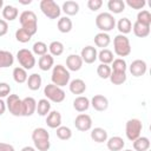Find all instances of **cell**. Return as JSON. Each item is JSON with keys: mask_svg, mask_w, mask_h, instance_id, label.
Masks as SVG:
<instances>
[{"mask_svg": "<svg viewBox=\"0 0 151 151\" xmlns=\"http://www.w3.org/2000/svg\"><path fill=\"white\" fill-rule=\"evenodd\" d=\"M32 140L34 143V147L38 151H48L50 143V133L44 127H37L32 132Z\"/></svg>", "mask_w": 151, "mask_h": 151, "instance_id": "obj_1", "label": "cell"}, {"mask_svg": "<svg viewBox=\"0 0 151 151\" xmlns=\"http://www.w3.org/2000/svg\"><path fill=\"white\" fill-rule=\"evenodd\" d=\"M19 21L21 25V28L27 31L32 37L38 31V18L37 14L33 11H24L19 15Z\"/></svg>", "mask_w": 151, "mask_h": 151, "instance_id": "obj_2", "label": "cell"}, {"mask_svg": "<svg viewBox=\"0 0 151 151\" xmlns=\"http://www.w3.org/2000/svg\"><path fill=\"white\" fill-rule=\"evenodd\" d=\"M70 78H71L70 71L65 66H63L60 64L53 66L52 74H51L52 84H54L55 86H59V87H64V86L68 85Z\"/></svg>", "mask_w": 151, "mask_h": 151, "instance_id": "obj_3", "label": "cell"}, {"mask_svg": "<svg viewBox=\"0 0 151 151\" xmlns=\"http://www.w3.org/2000/svg\"><path fill=\"white\" fill-rule=\"evenodd\" d=\"M96 26L100 32L107 33L110 31H112L116 26V19L114 17L109 13V12H103L99 13L96 18Z\"/></svg>", "mask_w": 151, "mask_h": 151, "instance_id": "obj_4", "label": "cell"}, {"mask_svg": "<svg viewBox=\"0 0 151 151\" xmlns=\"http://www.w3.org/2000/svg\"><path fill=\"white\" fill-rule=\"evenodd\" d=\"M113 50L118 57H127L131 53L130 40L124 34H118L113 39Z\"/></svg>", "mask_w": 151, "mask_h": 151, "instance_id": "obj_5", "label": "cell"}, {"mask_svg": "<svg viewBox=\"0 0 151 151\" xmlns=\"http://www.w3.org/2000/svg\"><path fill=\"white\" fill-rule=\"evenodd\" d=\"M44 94H45L47 100L53 101V103H61V101H64V99L66 97L65 91L63 90V87L55 86L52 83L47 84L44 87Z\"/></svg>", "mask_w": 151, "mask_h": 151, "instance_id": "obj_6", "label": "cell"}, {"mask_svg": "<svg viewBox=\"0 0 151 151\" xmlns=\"http://www.w3.org/2000/svg\"><path fill=\"white\" fill-rule=\"evenodd\" d=\"M40 9L44 13V15H46L48 19L53 20L60 17L61 13V8L59 7V5L53 1V0H41L40 1Z\"/></svg>", "mask_w": 151, "mask_h": 151, "instance_id": "obj_7", "label": "cell"}, {"mask_svg": "<svg viewBox=\"0 0 151 151\" xmlns=\"http://www.w3.org/2000/svg\"><path fill=\"white\" fill-rule=\"evenodd\" d=\"M17 60L20 64V67L27 70H32L35 66V57L32 51L27 48H21L17 53Z\"/></svg>", "mask_w": 151, "mask_h": 151, "instance_id": "obj_8", "label": "cell"}, {"mask_svg": "<svg viewBox=\"0 0 151 151\" xmlns=\"http://www.w3.org/2000/svg\"><path fill=\"white\" fill-rule=\"evenodd\" d=\"M142 130H143V124L137 118L129 119L125 124V134H126L127 139L131 140V142H133L134 139L140 137Z\"/></svg>", "mask_w": 151, "mask_h": 151, "instance_id": "obj_9", "label": "cell"}, {"mask_svg": "<svg viewBox=\"0 0 151 151\" xmlns=\"http://www.w3.org/2000/svg\"><path fill=\"white\" fill-rule=\"evenodd\" d=\"M6 107L11 114H13L15 117L22 116V99H20L18 94H9L7 97Z\"/></svg>", "mask_w": 151, "mask_h": 151, "instance_id": "obj_10", "label": "cell"}, {"mask_svg": "<svg viewBox=\"0 0 151 151\" xmlns=\"http://www.w3.org/2000/svg\"><path fill=\"white\" fill-rule=\"evenodd\" d=\"M74 126L78 131H88L92 127V118L86 113H79L74 119Z\"/></svg>", "mask_w": 151, "mask_h": 151, "instance_id": "obj_11", "label": "cell"}, {"mask_svg": "<svg viewBox=\"0 0 151 151\" xmlns=\"http://www.w3.org/2000/svg\"><path fill=\"white\" fill-rule=\"evenodd\" d=\"M80 58L85 64H93L98 59V52L94 46L87 45L80 52Z\"/></svg>", "mask_w": 151, "mask_h": 151, "instance_id": "obj_12", "label": "cell"}, {"mask_svg": "<svg viewBox=\"0 0 151 151\" xmlns=\"http://www.w3.org/2000/svg\"><path fill=\"white\" fill-rule=\"evenodd\" d=\"M146 70H147V65L142 59H136L130 65V73L133 77H137V78L144 76L146 73Z\"/></svg>", "mask_w": 151, "mask_h": 151, "instance_id": "obj_13", "label": "cell"}, {"mask_svg": "<svg viewBox=\"0 0 151 151\" xmlns=\"http://www.w3.org/2000/svg\"><path fill=\"white\" fill-rule=\"evenodd\" d=\"M90 105L96 110V111H105L109 107V99L103 96V94H96L91 100H90Z\"/></svg>", "mask_w": 151, "mask_h": 151, "instance_id": "obj_14", "label": "cell"}, {"mask_svg": "<svg viewBox=\"0 0 151 151\" xmlns=\"http://www.w3.org/2000/svg\"><path fill=\"white\" fill-rule=\"evenodd\" d=\"M37 111V101L33 97L22 99V117H31Z\"/></svg>", "mask_w": 151, "mask_h": 151, "instance_id": "obj_15", "label": "cell"}, {"mask_svg": "<svg viewBox=\"0 0 151 151\" xmlns=\"http://www.w3.org/2000/svg\"><path fill=\"white\" fill-rule=\"evenodd\" d=\"M83 67V60L78 54H70L66 58V68L68 71H79Z\"/></svg>", "mask_w": 151, "mask_h": 151, "instance_id": "obj_16", "label": "cell"}, {"mask_svg": "<svg viewBox=\"0 0 151 151\" xmlns=\"http://www.w3.org/2000/svg\"><path fill=\"white\" fill-rule=\"evenodd\" d=\"M106 146L110 151H120L125 146V142L122 137L119 136H113L111 138H107L106 140Z\"/></svg>", "mask_w": 151, "mask_h": 151, "instance_id": "obj_17", "label": "cell"}, {"mask_svg": "<svg viewBox=\"0 0 151 151\" xmlns=\"http://www.w3.org/2000/svg\"><path fill=\"white\" fill-rule=\"evenodd\" d=\"M46 124L51 129H57L61 125V114L59 111H50L46 116Z\"/></svg>", "mask_w": 151, "mask_h": 151, "instance_id": "obj_18", "label": "cell"}, {"mask_svg": "<svg viewBox=\"0 0 151 151\" xmlns=\"http://www.w3.org/2000/svg\"><path fill=\"white\" fill-rule=\"evenodd\" d=\"M68 88L73 94H83L86 91V84L83 79H73L68 83Z\"/></svg>", "mask_w": 151, "mask_h": 151, "instance_id": "obj_19", "label": "cell"}, {"mask_svg": "<svg viewBox=\"0 0 151 151\" xmlns=\"http://www.w3.org/2000/svg\"><path fill=\"white\" fill-rule=\"evenodd\" d=\"M90 107V99L84 96H78L73 100V109L78 112H85Z\"/></svg>", "mask_w": 151, "mask_h": 151, "instance_id": "obj_20", "label": "cell"}, {"mask_svg": "<svg viewBox=\"0 0 151 151\" xmlns=\"http://www.w3.org/2000/svg\"><path fill=\"white\" fill-rule=\"evenodd\" d=\"M19 15V11L15 6H12V5H6L4 6L2 8V17H4V20L5 21H13L18 18Z\"/></svg>", "mask_w": 151, "mask_h": 151, "instance_id": "obj_21", "label": "cell"}, {"mask_svg": "<svg viewBox=\"0 0 151 151\" xmlns=\"http://www.w3.org/2000/svg\"><path fill=\"white\" fill-rule=\"evenodd\" d=\"M53 65H54V59L48 53L41 55L39 58V60H38V66H39V68L41 71H48V70H51L53 67Z\"/></svg>", "mask_w": 151, "mask_h": 151, "instance_id": "obj_22", "label": "cell"}, {"mask_svg": "<svg viewBox=\"0 0 151 151\" xmlns=\"http://www.w3.org/2000/svg\"><path fill=\"white\" fill-rule=\"evenodd\" d=\"M61 11L66 14V15H76L79 12V4L73 1V0H67L61 6Z\"/></svg>", "mask_w": 151, "mask_h": 151, "instance_id": "obj_23", "label": "cell"}, {"mask_svg": "<svg viewBox=\"0 0 151 151\" xmlns=\"http://www.w3.org/2000/svg\"><path fill=\"white\" fill-rule=\"evenodd\" d=\"M14 63V57L9 51L0 50V68H6L12 66Z\"/></svg>", "mask_w": 151, "mask_h": 151, "instance_id": "obj_24", "label": "cell"}, {"mask_svg": "<svg viewBox=\"0 0 151 151\" xmlns=\"http://www.w3.org/2000/svg\"><path fill=\"white\" fill-rule=\"evenodd\" d=\"M26 83H27V87H28L31 91H37V90L40 88L41 83H42V79H41L40 74H38V73H32L31 76H28Z\"/></svg>", "mask_w": 151, "mask_h": 151, "instance_id": "obj_25", "label": "cell"}, {"mask_svg": "<svg viewBox=\"0 0 151 151\" xmlns=\"http://www.w3.org/2000/svg\"><path fill=\"white\" fill-rule=\"evenodd\" d=\"M91 138L96 143H104L107 140V132L103 127H94L91 131Z\"/></svg>", "mask_w": 151, "mask_h": 151, "instance_id": "obj_26", "label": "cell"}, {"mask_svg": "<svg viewBox=\"0 0 151 151\" xmlns=\"http://www.w3.org/2000/svg\"><path fill=\"white\" fill-rule=\"evenodd\" d=\"M111 42V38L107 33H104V32H99L94 35V45L97 47H101V48H105L110 45Z\"/></svg>", "mask_w": 151, "mask_h": 151, "instance_id": "obj_27", "label": "cell"}, {"mask_svg": "<svg viewBox=\"0 0 151 151\" xmlns=\"http://www.w3.org/2000/svg\"><path fill=\"white\" fill-rule=\"evenodd\" d=\"M132 31L134 33L136 37L138 38H145L150 34V26H146V25H142L139 22H134L132 25Z\"/></svg>", "mask_w": 151, "mask_h": 151, "instance_id": "obj_28", "label": "cell"}, {"mask_svg": "<svg viewBox=\"0 0 151 151\" xmlns=\"http://www.w3.org/2000/svg\"><path fill=\"white\" fill-rule=\"evenodd\" d=\"M134 151H147L150 149V139L147 137H138L133 140Z\"/></svg>", "mask_w": 151, "mask_h": 151, "instance_id": "obj_29", "label": "cell"}, {"mask_svg": "<svg viewBox=\"0 0 151 151\" xmlns=\"http://www.w3.org/2000/svg\"><path fill=\"white\" fill-rule=\"evenodd\" d=\"M57 26H58L59 32L68 33V32H71V29L73 27V24H72V20L68 17H63V18H59Z\"/></svg>", "mask_w": 151, "mask_h": 151, "instance_id": "obj_30", "label": "cell"}, {"mask_svg": "<svg viewBox=\"0 0 151 151\" xmlns=\"http://www.w3.org/2000/svg\"><path fill=\"white\" fill-rule=\"evenodd\" d=\"M117 28L120 32V34H127L132 31V22L129 18H122L117 22Z\"/></svg>", "mask_w": 151, "mask_h": 151, "instance_id": "obj_31", "label": "cell"}, {"mask_svg": "<svg viewBox=\"0 0 151 151\" xmlns=\"http://www.w3.org/2000/svg\"><path fill=\"white\" fill-rule=\"evenodd\" d=\"M12 74H13V79H14V81L18 83V84H22V83L27 81V78H28V76H27V71H26L25 68L20 67V66L14 67Z\"/></svg>", "mask_w": 151, "mask_h": 151, "instance_id": "obj_32", "label": "cell"}, {"mask_svg": "<svg viewBox=\"0 0 151 151\" xmlns=\"http://www.w3.org/2000/svg\"><path fill=\"white\" fill-rule=\"evenodd\" d=\"M50 111H51V103L46 98L40 99L37 103V112H38L39 116H41V117L47 116L50 113Z\"/></svg>", "mask_w": 151, "mask_h": 151, "instance_id": "obj_33", "label": "cell"}, {"mask_svg": "<svg viewBox=\"0 0 151 151\" xmlns=\"http://www.w3.org/2000/svg\"><path fill=\"white\" fill-rule=\"evenodd\" d=\"M107 8L114 14H119L125 9V2L123 0H109Z\"/></svg>", "mask_w": 151, "mask_h": 151, "instance_id": "obj_34", "label": "cell"}, {"mask_svg": "<svg viewBox=\"0 0 151 151\" xmlns=\"http://www.w3.org/2000/svg\"><path fill=\"white\" fill-rule=\"evenodd\" d=\"M126 72H119V71H112L110 74V81L113 85H122L126 81Z\"/></svg>", "mask_w": 151, "mask_h": 151, "instance_id": "obj_35", "label": "cell"}, {"mask_svg": "<svg viewBox=\"0 0 151 151\" xmlns=\"http://www.w3.org/2000/svg\"><path fill=\"white\" fill-rule=\"evenodd\" d=\"M48 51H50V54L52 57H59L64 52V44L61 41H58V40L52 41L48 45Z\"/></svg>", "mask_w": 151, "mask_h": 151, "instance_id": "obj_36", "label": "cell"}, {"mask_svg": "<svg viewBox=\"0 0 151 151\" xmlns=\"http://www.w3.org/2000/svg\"><path fill=\"white\" fill-rule=\"evenodd\" d=\"M98 59L100 60V64H111L113 61V53L112 51L107 50V48H103L99 53H98Z\"/></svg>", "mask_w": 151, "mask_h": 151, "instance_id": "obj_37", "label": "cell"}, {"mask_svg": "<svg viewBox=\"0 0 151 151\" xmlns=\"http://www.w3.org/2000/svg\"><path fill=\"white\" fill-rule=\"evenodd\" d=\"M137 22L142 24V25H146V26H151V13L146 9H142L138 12L137 14Z\"/></svg>", "mask_w": 151, "mask_h": 151, "instance_id": "obj_38", "label": "cell"}, {"mask_svg": "<svg viewBox=\"0 0 151 151\" xmlns=\"http://www.w3.org/2000/svg\"><path fill=\"white\" fill-rule=\"evenodd\" d=\"M47 48H48V47H47V45H46L45 42H42V41H37V42H34L33 46H32V53L35 54V55L41 57V55H44V54L47 53Z\"/></svg>", "mask_w": 151, "mask_h": 151, "instance_id": "obj_39", "label": "cell"}, {"mask_svg": "<svg viewBox=\"0 0 151 151\" xmlns=\"http://www.w3.org/2000/svg\"><path fill=\"white\" fill-rule=\"evenodd\" d=\"M57 137L61 140H68L72 137V130L67 126L60 125L59 127H57Z\"/></svg>", "mask_w": 151, "mask_h": 151, "instance_id": "obj_40", "label": "cell"}, {"mask_svg": "<svg viewBox=\"0 0 151 151\" xmlns=\"http://www.w3.org/2000/svg\"><path fill=\"white\" fill-rule=\"evenodd\" d=\"M111 64H112V66H111V70H112V71L126 72L127 64H126V61H125L123 58H117V59H113V61H112Z\"/></svg>", "mask_w": 151, "mask_h": 151, "instance_id": "obj_41", "label": "cell"}, {"mask_svg": "<svg viewBox=\"0 0 151 151\" xmlns=\"http://www.w3.org/2000/svg\"><path fill=\"white\" fill-rule=\"evenodd\" d=\"M111 72H112V70H111L110 65H106V64H99L98 67H97V74H98L99 78H101V79H109Z\"/></svg>", "mask_w": 151, "mask_h": 151, "instance_id": "obj_42", "label": "cell"}, {"mask_svg": "<svg viewBox=\"0 0 151 151\" xmlns=\"http://www.w3.org/2000/svg\"><path fill=\"white\" fill-rule=\"evenodd\" d=\"M31 38H32V35L27 31H25L24 28H19V29L15 31V39L19 42H22V44L28 42L31 40Z\"/></svg>", "mask_w": 151, "mask_h": 151, "instance_id": "obj_43", "label": "cell"}, {"mask_svg": "<svg viewBox=\"0 0 151 151\" xmlns=\"http://www.w3.org/2000/svg\"><path fill=\"white\" fill-rule=\"evenodd\" d=\"M145 0H126L125 5H127L129 7L133 8V9H142L145 6Z\"/></svg>", "mask_w": 151, "mask_h": 151, "instance_id": "obj_44", "label": "cell"}, {"mask_svg": "<svg viewBox=\"0 0 151 151\" xmlns=\"http://www.w3.org/2000/svg\"><path fill=\"white\" fill-rule=\"evenodd\" d=\"M11 94V86L7 83H0V98L8 97Z\"/></svg>", "mask_w": 151, "mask_h": 151, "instance_id": "obj_45", "label": "cell"}, {"mask_svg": "<svg viewBox=\"0 0 151 151\" xmlns=\"http://www.w3.org/2000/svg\"><path fill=\"white\" fill-rule=\"evenodd\" d=\"M101 6H103L101 0H88L87 1V7L91 11H98V9H100Z\"/></svg>", "mask_w": 151, "mask_h": 151, "instance_id": "obj_46", "label": "cell"}, {"mask_svg": "<svg viewBox=\"0 0 151 151\" xmlns=\"http://www.w3.org/2000/svg\"><path fill=\"white\" fill-rule=\"evenodd\" d=\"M8 32V24L4 19H0V37H4Z\"/></svg>", "mask_w": 151, "mask_h": 151, "instance_id": "obj_47", "label": "cell"}, {"mask_svg": "<svg viewBox=\"0 0 151 151\" xmlns=\"http://www.w3.org/2000/svg\"><path fill=\"white\" fill-rule=\"evenodd\" d=\"M0 151H15L14 146L8 144V143H2L0 142Z\"/></svg>", "mask_w": 151, "mask_h": 151, "instance_id": "obj_48", "label": "cell"}, {"mask_svg": "<svg viewBox=\"0 0 151 151\" xmlns=\"http://www.w3.org/2000/svg\"><path fill=\"white\" fill-rule=\"evenodd\" d=\"M6 103L0 98V116H2L4 113H5V111H6Z\"/></svg>", "mask_w": 151, "mask_h": 151, "instance_id": "obj_49", "label": "cell"}, {"mask_svg": "<svg viewBox=\"0 0 151 151\" xmlns=\"http://www.w3.org/2000/svg\"><path fill=\"white\" fill-rule=\"evenodd\" d=\"M20 151H37V150H35V147H33V146H24Z\"/></svg>", "mask_w": 151, "mask_h": 151, "instance_id": "obj_50", "label": "cell"}, {"mask_svg": "<svg viewBox=\"0 0 151 151\" xmlns=\"http://www.w3.org/2000/svg\"><path fill=\"white\" fill-rule=\"evenodd\" d=\"M19 2L22 4V5H29V4L32 2V0H26V1H24V0H19Z\"/></svg>", "mask_w": 151, "mask_h": 151, "instance_id": "obj_51", "label": "cell"}, {"mask_svg": "<svg viewBox=\"0 0 151 151\" xmlns=\"http://www.w3.org/2000/svg\"><path fill=\"white\" fill-rule=\"evenodd\" d=\"M2 8H4V1L0 0V9H2Z\"/></svg>", "mask_w": 151, "mask_h": 151, "instance_id": "obj_52", "label": "cell"}, {"mask_svg": "<svg viewBox=\"0 0 151 151\" xmlns=\"http://www.w3.org/2000/svg\"><path fill=\"white\" fill-rule=\"evenodd\" d=\"M124 151H132V150H130V149H127V150H124Z\"/></svg>", "mask_w": 151, "mask_h": 151, "instance_id": "obj_53", "label": "cell"}, {"mask_svg": "<svg viewBox=\"0 0 151 151\" xmlns=\"http://www.w3.org/2000/svg\"><path fill=\"white\" fill-rule=\"evenodd\" d=\"M147 151H149V150H147Z\"/></svg>", "mask_w": 151, "mask_h": 151, "instance_id": "obj_54", "label": "cell"}]
</instances>
